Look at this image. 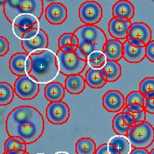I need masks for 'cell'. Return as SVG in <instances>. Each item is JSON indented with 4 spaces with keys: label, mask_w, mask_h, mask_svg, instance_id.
I'll list each match as a JSON object with an SVG mask.
<instances>
[{
    "label": "cell",
    "mask_w": 154,
    "mask_h": 154,
    "mask_svg": "<svg viewBox=\"0 0 154 154\" xmlns=\"http://www.w3.org/2000/svg\"><path fill=\"white\" fill-rule=\"evenodd\" d=\"M6 131L9 137H18L26 144L34 143L45 132V119L37 108L19 106L7 116Z\"/></svg>",
    "instance_id": "obj_1"
},
{
    "label": "cell",
    "mask_w": 154,
    "mask_h": 154,
    "mask_svg": "<svg viewBox=\"0 0 154 154\" xmlns=\"http://www.w3.org/2000/svg\"><path fill=\"white\" fill-rule=\"evenodd\" d=\"M31 68L28 75L38 84L54 82L59 73L58 62L55 53L50 49L37 51L29 55Z\"/></svg>",
    "instance_id": "obj_2"
},
{
    "label": "cell",
    "mask_w": 154,
    "mask_h": 154,
    "mask_svg": "<svg viewBox=\"0 0 154 154\" xmlns=\"http://www.w3.org/2000/svg\"><path fill=\"white\" fill-rule=\"evenodd\" d=\"M78 38V46L74 54L84 61L94 52H103L107 42L106 34L97 26L84 25L74 31Z\"/></svg>",
    "instance_id": "obj_3"
},
{
    "label": "cell",
    "mask_w": 154,
    "mask_h": 154,
    "mask_svg": "<svg viewBox=\"0 0 154 154\" xmlns=\"http://www.w3.org/2000/svg\"><path fill=\"white\" fill-rule=\"evenodd\" d=\"M3 13L7 20L12 23L18 16L31 15L39 20L44 13L43 0H5L3 1Z\"/></svg>",
    "instance_id": "obj_4"
},
{
    "label": "cell",
    "mask_w": 154,
    "mask_h": 154,
    "mask_svg": "<svg viewBox=\"0 0 154 154\" xmlns=\"http://www.w3.org/2000/svg\"><path fill=\"white\" fill-rule=\"evenodd\" d=\"M56 55L58 62L59 72L66 76L80 75L87 66V62L80 58L74 53L67 54L58 49Z\"/></svg>",
    "instance_id": "obj_5"
},
{
    "label": "cell",
    "mask_w": 154,
    "mask_h": 154,
    "mask_svg": "<svg viewBox=\"0 0 154 154\" xmlns=\"http://www.w3.org/2000/svg\"><path fill=\"white\" fill-rule=\"evenodd\" d=\"M127 139L131 147L134 148H147L154 142V128L149 122H143L136 125Z\"/></svg>",
    "instance_id": "obj_6"
},
{
    "label": "cell",
    "mask_w": 154,
    "mask_h": 154,
    "mask_svg": "<svg viewBox=\"0 0 154 154\" xmlns=\"http://www.w3.org/2000/svg\"><path fill=\"white\" fill-rule=\"evenodd\" d=\"M14 93L22 100H32L39 92V84L31 79L28 75L18 77L13 86Z\"/></svg>",
    "instance_id": "obj_7"
},
{
    "label": "cell",
    "mask_w": 154,
    "mask_h": 154,
    "mask_svg": "<svg viewBox=\"0 0 154 154\" xmlns=\"http://www.w3.org/2000/svg\"><path fill=\"white\" fill-rule=\"evenodd\" d=\"M103 16V8L96 1H85L79 8V18L85 25L96 26Z\"/></svg>",
    "instance_id": "obj_8"
},
{
    "label": "cell",
    "mask_w": 154,
    "mask_h": 154,
    "mask_svg": "<svg viewBox=\"0 0 154 154\" xmlns=\"http://www.w3.org/2000/svg\"><path fill=\"white\" fill-rule=\"evenodd\" d=\"M71 110L63 101L50 103L46 108V118L53 125H63L68 122Z\"/></svg>",
    "instance_id": "obj_9"
},
{
    "label": "cell",
    "mask_w": 154,
    "mask_h": 154,
    "mask_svg": "<svg viewBox=\"0 0 154 154\" xmlns=\"http://www.w3.org/2000/svg\"><path fill=\"white\" fill-rule=\"evenodd\" d=\"M12 32L20 39H22L26 33L33 30H39V22L37 18L31 15L18 16L12 23Z\"/></svg>",
    "instance_id": "obj_10"
},
{
    "label": "cell",
    "mask_w": 154,
    "mask_h": 154,
    "mask_svg": "<svg viewBox=\"0 0 154 154\" xmlns=\"http://www.w3.org/2000/svg\"><path fill=\"white\" fill-rule=\"evenodd\" d=\"M31 68V60L26 53H17L9 59V69L17 76H23L29 73Z\"/></svg>",
    "instance_id": "obj_11"
},
{
    "label": "cell",
    "mask_w": 154,
    "mask_h": 154,
    "mask_svg": "<svg viewBox=\"0 0 154 154\" xmlns=\"http://www.w3.org/2000/svg\"><path fill=\"white\" fill-rule=\"evenodd\" d=\"M45 16L48 23L55 26L62 25L67 19L68 11L63 3L53 2L46 7Z\"/></svg>",
    "instance_id": "obj_12"
},
{
    "label": "cell",
    "mask_w": 154,
    "mask_h": 154,
    "mask_svg": "<svg viewBox=\"0 0 154 154\" xmlns=\"http://www.w3.org/2000/svg\"><path fill=\"white\" fill-rule=\"evenodd\" d=\"M103 107L109 112H118L125 106V98L122 92L116 89L108 90L102 99Z\"/></svg>",
    "instance_id": "obj_13"
},
{
    "label": "cell",
    "mask_w": 154,
    "mask_h": 154,
    "mask_svg": "<svg viewBox=\"0 0 154 154\" xmlns=\"http://www.w3.org/2000/svg\"><path fill=\"white\" fill-rule=\"evenodd\" d=\"M49 45L48 36L44 30L39 29L38 34L34 38L27 40H21V46L25 53L28 55L37 52L48 49Z\"/></svg>",
    "instance_id": "obj_14"
},
{
    "label": "cell",
    "mask_w": 154,
    "mask_h": 154,
    "mask_svg": "<svg viewBox=\"0 0 154 154\" xmlns=\"http://www.w3.org/2000/svg\"><path fill=\"white\" fill-rule=\"evenodd\" d=\"M135 13L133 3L127 0H120L116 2L112 7L113 17L121 21H131Z\"/></svg>",
    "instance_id": "obj_15"
},
{
    "label": "cell",
    "mask_w": 154,
    "mask_h": 154,
    "mask_svg": "<svg viewBox=\"0 0 154 154\" xmlns=\"http://www.w3.org/2000/svg\"><path fill=\"white\" fill-rule=\"evenodd\" d=\"M127 38H136L147 45L152 41V30L144 22H134L131 24Z\"/></svg>",
    "instance_id": "obj_16"
},
{
    "label": "cell",
    "mask_w": 154,
    "mask_h": 154,
    "mask_svg": "<svg viewBox=\"0 0 154 154\" xmlns=\"http://www.w3.org/2000/svg\"><path fill=\"white\" fill-rule=\"evenodd\" d=\"M131 24V21H121L116 18L112 17L108 24V32L110 35L117 40L127 38Z\"/></svg>",
    "instance_id": "obj_17"
},
{
    "label": "cell",
    "mask_w": 154,
    "mask_h": 154,
    "mask_svg": "<svg viewBox=\"0 0 154 154\" xmlns=\"http://www.w3.org/2000/svg\"><path fill=\"white\" fill-rule=\"evenodd\" d=\"M146 57L145 47H134L126 40L123 44V58L130 63H139Z\"/></svg>",
    "instance_id": "obj_18"
},
{
    "label": "cell",
    "mask_w": 154,
    "mask_h": 154,
    "mask_svg": "<svg viewBox=\"0 0 154 154\" xmlns=\"http://www.w3.org/2000/svg\"><path fill=\"white\" fill-rule=\"evenodd\" d=\"M103 53L107 61L117 62L123 57V44L117 39H109Z\"/></svg>",
    "instance_id": "obj_19"
},
{
    "label": "cell",
    "mask_w": 154,
    "mask_h": 154,
    "mask_svg": "<svg viewBox=\"0 0 154 154\" xmlns=\"http://www.w3.org/2000/svg\"><path fill=\"white\" fill-rule=\"evenodd\" d=\"M66 89L59 82H51L45 88V97L50 103L60 102L65 97Z\"/></svg>",
    "instance_id": "obj_20"
},
{
    "label": "cell",
    "mask_w": 154,
    "mask_h": 154,
    "mask_svg": "<svg viewBox=\"0 0 154 154\" xmlns=\"http://www.w3.org/2000/svg\"><path fill=\"white\" fill-rule=\"evenodd\" d=\"M85 78L80 75H74L66 77L64 88L71 94H80L85 89Z\"/></svg>",
    "instance_id": "obj_21"
},
{
    "label": "cell",
    "mask_w": 154,
    "mask_h": 154,
    "mask_svg": "<svg viewBox=\"0 0 154 154\" xmlns=\"http://www.w3.org/2000/svg\"><path fill=\"white\" fill-rule=\"evenodd\" d=\"M100 70L107 82H115L122 76V66L117 62L107 61L103 67Z\"/></svg>",
    "instance_id": "obj_22"
},
{
    "label": "cell",
    "mask_w": 154,
    "mask_h": 154,
    "mask_svg": "<svg viewBox=\"0 0 154 154\" xmlns=\"http://www.w3.org/2000/svg\"><path fill=\"white\" fill-rule=\"evenodd\" d=\"M85 83L92 89H101L107 83L100 69L89 68L85 73Z\"/></svg>",
    "instance_id": "obj_23"
},
{
    "label": "cell",
    "mask_w": 154,
    "mask_h": 154,
    "mask_svg": "<svg viewBox=\"0 0 154 154\" xmlns=\"http://www.w3.org/2000/svg\"><path fill=\"white\" fill-rule=\"evenodd\" d=\"M96 149L95 142L88 137L80 138L75 143L76 154H95Z\"/></svg>",
    "instance_id": "obj_24"
},
{
    "label": "cell",
    "mask_w": 154,
    "mask_h": 154,
    "mask_svg": "<svg viewBox=\"0 0 154 154\" xmlns=\"http://www.w3.org/2000/svg\"><path fill=\"white\" fill-rule=\"evenodd\" d=\"M112 144L118 150L120 154H130L131 152V145L127 137L122 135H115L110 139L107 143Z\"/></svg>",
    "instance_id": "obj_25"
},
{
    "label": "cell",
    "mask_w": 154,
    "mask_h": 154,
    "mask_svg": "<svg viewBox=\"0 0 154 154\" xmlns=\"http://www.w3.org/2000/svg\"><path fill=\"white\" fill-rule=\"evenodd\" d=\"M14 95V89L10 84L0 81V106L9 105L13 101Z\"/></svg>",
    "instance_id": "obj_26"
},
{
    "label": "cell",
    "mask_w": 154,
    "mask_h": 154,
    "mask_svg": "<svg viewBox=\"0 0 154 154\" xmlns=\"http://www.w3.org/2000/svg\"><path fill=\"white\" fill-rule=\"evenodd\" d=\"M131 126L125 122L122 112H119L114 116L112 120V129L114 132L117 134V135L127 136Z\"/></svg>",
    "instance_id": "obj_27"
},
{
    "label": "cell",
    "mask_w": 154,
    "mask_h": 154,
    "mask_svg": "<svg viewBox=\"0 0 154 154\" xmlns=\"http://www.w3.org/2000/svg\"><path fill=\"white\" fill-rule=\"evenodd\" d=\"M107 58L103 52H94L87 58V64L89 65L90 68L102 69L107 62Z\"/></svg>",
    "instance_id": "obj_28"
},
{
    "label": "cell",
    "mask_w": 154,
    "mask_h": 154,
    "mask_svg": "<svg viewBox=\"0 0 154 154\" xmlns=\"http://www.w3.org/2000/svg\"><path fill=\"white\" fill-rule=\"evenodd\" d=\"M58 48L62 49L63 48L68 46H78V38L73 33H64L58 38Z\"/></svg>",
    "instance_id": "obj_29"
},
{
    "label": "cell",
    "mask_w": 154,
    "mask_h": 154,
    "mask_svg": "<svg viewBox=\"0 0 154 154\" xmlns=\"http://www.w3.org/2000/svg\"><path fill=\"white\" fill-rule=\"evenodd\" d=\"M3 149H4V152H8L12 150H21V151L26 152V143H18L14 140L12 137H9L4 143Z\"/></svg>",
    "instance_id": "obj_30"
},
{
    "label": "cell",
    "mask_w": 154,
    "mask_h": 154,
    "mask_svg": "<svg viewBox=\"0 0 154 154\" xmlns=\"http://www.w3.org/2000/svg\"><path fill=\"white\" fill-rule=\"evenodd\" d=\"M145 98L139 91H131L125 98V106L131 104H138L144 107Z\"/></svg>",
    "instance_id": "obj_31"
},
{
    "label": "cell",
    "mask_w": 154,
    "mask_h": 154,
    "mask_svg": "<svg viewBox=\"0 0 154 154\" xmlns=\"http://www.w3.org/2000/svg\"><path fill=\"white\" fill-rule=\"evenodd\" d=\"M154 91V77H145L143 80L139 83V92L143 96L147 94Z\"/></svg>",
    "instance_id": "obj_32"
},
{
    "label": "cell",
    "mask_w": 154,
    "mask_h": 154,
    "mask_svg": "<svg viewBox=\"0 0 154 154\" xmlns=\"http://www.w3.org/2000/svg\"><path fill=\"white\" fill-rule=\"evenodd\" d=\"M9 49H10V44L8 38L4 36L0 35V57L7 55Z\"/></svg>",
    "instance_id": "obj_33"
},
{
    "label": "cell",
    "mask_w": 154,
    "mask_h": 154,
    "mask_svg": "<svg viewBox=\"0 0 154 154\" xmlns=\"http://www.w3.org/2000/svg\"><path fill=\"white\" fill-rule=\"evenodd\" d=\"M122 112L129 113L130 115L132 116V117H133V118L135 120V122H136L141 123V122H145V118H146V112L145 111H143V112H142L133 113V112H130V111L127 109V107H125L124 108H123Z\"/></svg>",
    "instance_id": "obj_34"
},
{
    "label": "cell",
    "mask_w": 154,
    "mask_h": 154,
    "mask_svg": "<svg viewBox=\"0 0 154 154\" xmlns=\"http://www.w3.org/2000/svg\"><path fill=\"white\" fill-rule=\"evenodd\" d=\"M145 54L150 62H154V40H152L145 46Z\"/></svg>",
    "instance_id": "obj_35"
},
{
    "label": "cell",
    "mask_w": 154,
    "mask_h": 154,
    "mask_svg": "<svg viewBox=\"0 0 154 154\" xmlns=\"http://www.w3.org/2000/svg\"><path fill=\"white\" fill-rule=\"evenodd\" d=\"M144 110L146 112L154 114V98L145 99L144 102Z\"/></svg>",
    "instance_id": "obj_36"
},
{
    "label": "cell",
    "mask_w": 154,
    "mask_h": 154,
    "mask_svg": "<svg viewBox=\"0 0 154 154\" xmlns=\"http://www.w3.org/2000/svg\"><path fill=\"white\" fill-rule=\"evenodd\" d=\"M125 107H127V109L133 113H139L142 112L144 110V107L143 106H140L138 104H131V105H128V106H125Z\"/></svg>",
    "instance_id": "obj_37"
},
{
    "label": "cell",
    "mask_w": 154,
    "mask_h": 154,
    "mask_svg": "<svg viewBox=\"0 0 154 154\" xmlns=\"http://www.w3.org/2000/svg\"><path fill=\"white\" fill-rule=\"evenodd\" d=\"M122 117L124 119L125 122L128 125H135L136 123H139V122H135V120L132 117V116H131L129 113L126 112H122Z\"/></svg>",
    "instance_id": "obj_38"
},
{
    "label": "cell",
    "mask_w": 154,
    "mask_h": 154,
    "mask_svg": "<svg viewBox=\"0 0 154 154\" xmlns=\"http://www.w3.org/2000/svg\"><path fill=\"white\" fill-rule=\"evenodd\" d=\"M127 41L131 44L132 46L136 48H142L145 47L144 44L143 43L142 41H140L139 39H136V38H127Z\"/></svg>",
    "instance_id": "obj_39"
},
{
    "label": "cell",
    "mask_w": 154,
    "mask_h": 154,
    "mask_svg": "<svg viewBox=\"0 0 154 154\" xmlns=\"http://www.w3.org/2000/svg\"><path fill=\"white\" fill-rule=\"evenodd\" d=\"M95 154H110L107 150V143H103L96 149Z\"/></svg>",
    "instance_id": "obj_40"
},
{
    "label": "cell",
    "mask_w": 154,
    "mask_h": 154,
    "mask_svg": "<svg viewBox=\"0 0 154 154\" xmlns=\"http://www.w3.org/2000/svg\"><path fill=\"white\" fill-rule=\"evenodd\" d=\"M130 154H149V152L145 148H134Z\"/></svg>",
    "instance_id": "obj_41"
},
{
    "label": "cell",
    "mask_w": 154,
    "mask_h": 154,
    "mask_svg": "<svg viewBox=\"0 0 154 154\" xmlns=\"http://www.w3.org/2000/svg\"><path fill=\"white\" fill-rule=\"evenodd\" d=\"M107 150H108L110 154H120L118 150L114 146L112 145V144H109V143H107Z\"/></svg>",
    "instance_id": "obj_42"
},
{
    "label": "cell",
    "mask_w": 154,
    "mask_h": 154,
    "mask_svg": "<svg viewBox=\"0 0 154 154\" xmlns=\"http://www.w3.org/2000/svg\"><path fill=\"white\" fill-rule=\"evenodd\" d=\"M26 152L21 151V150H12V151H9L6 152L7 154H24Z\"/></svg>",
    "instance_id": "obj_43"
},
{
    "label": "cell",
    "mask_w": 154,
    "mask_h": 154,
    "mask_svg": "<svg viewBox=\"0 0 154 154\" xmlns=\"http://www.w3.org/2000/svg\"><path fill=\"white\" fill-rule=\"evenodd\" d=\"M144 98L145 99H150V98H154V91L153 92H150L144 96Z\"/></svg>",
    "instance_id": "obj_44"
},
{
    "label": "cell",
    "mask_w": 154,
    "mask_h": 154,
    "mask_svg": "<svg viewBox=\"0 0 154 154\" xmlns=\"http://www.w3.org/2000/svg\"><path fill=\"white\" fill-rule=\"evenodd\" d=\"M13 139H14V140H16L17 142L18 143H24V141L22 140L21 139H20V138H18V137H12Z\"/></svg>",
    "instance_id": "obj_45"
},
{
    "label": "cell",
    "mask_w": 154,
    "mask_h": 154,
    "mask_svg": "<svg viewBox=\"0 0 154 154\" xmlns=\"http://www.w3.org/2000/svg\"><path fill=\"white\" fill-rule=\"evenodd\" d=\"M54 154H70L68 152H63V151H61V152H57L56 153Z\"/></svg>",
    "instance_id": "obj_46"
},
{
    "label": "cell",
    "mask_w": 154,
    "mask_h": 154,
    "mask_svg": "<svg viewBox=\"0 0 154 154\" xmlns=\"http://www.w3.org/2000/svg\"><path fill=\"white\" fill-rule=\"evenodd\" d=\"M149 154H154V148L152 149L151 151L149 152Z\"/></svg>",
    "instance_id": "obj_47"
},
{
    "label": "cell",
    "mask_w": 154,
    "mask_h": 154,
    "mask_svg": "<svg viewBox=\"0 0 154 154\" xmlns=\"http://www.w3.org/2000/svg\"><path fill=\"white\" fill-rule=\"evenodd\" d=\"M3 154H7V153H6V152H3ZM24 154H30V153H29V152H25Z\"/></svg>",
    "instance_id": "obj_48"
},
{
    "label": "cell",
    "mask_w": 154,
    "mask_h": 154,
    "mask_svg": "<svg viewBox=\"0 0 154 154\" xmlns=\"http://www.w3.org/2000/svg\"><path fill=\"white\" fill-rule=\"evenodd\" d=\"M36 154H45V153H43V152H39V153H36Z\"/></svg>",
    "instance_id": "obj_49"
}]
</instances>
